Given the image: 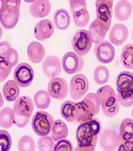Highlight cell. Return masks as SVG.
I'll return each instance as SVG.
<instances>
[{"instance_id":"6da1fadb","label":"cell","mask_w":133,"mask_h":151,"mask_svg":"<svg viewBox=\"0 0 133 151\" xmlns=\"http://www.w3.org/2000/svg\"><path fill=\"white\" fill-rule=\"evenodd\" d=\"M101 109L99 98L96 93H87L81 101L76 103L75 121L77 123H85L94 119Z\"/></svg>"},{"instance_id":"7a4b0ae2","label":"cell","mask_w":133,"mask_h":151,"mask_svg":"<svg viewBox=\"0 0 133 151\" xmlns=\"http://www.w3.org/2000/svg\"><path fill=\"white\" fill-rule=\"evenodd\" d=\"M100 132H101V124L99 120L95 118L91 121L79 124L76 131V139L78 142V146L96 147Z\"/></svg>"},{"instance_id":"3957f363","label":"cell","mask_w":133,"mask_h":151,"mask_svg":"<svg viewBox=\"0 0 133 151\" xmlns=\"http://www.w3.org/2000/svg\"><path fill=\"white\" fill-rule=\"evenodd\" d=\"M117 100L119 105L130 107L133 105V73L129 71L120 72L116 78Z\"/></svg>"},{"instance_id":"277c9868","label":"cell","mask_w":133,"mask_h":151,"mask_svg":"<svg viewBox=\"0 0 133 151\" xmlns=\"http://www.w3.org/2000/svg\"><path fill=\"white\" fill-rule=\"evenodd\" d=\"M34 102L28 96H19L13 105L14 124L17 128H26L33 115Z\"/></svg>"},{"instance_id":"5b68a950","label":"cell","mask_w":133,"mask_h":151,"mask_svg":"<svg viewBox=\"0 0 133 151\" xmlns=\"http://www.w3.org/2000/svg\"><path fill=\"white\" fill-rule=\"evenodd\" d=\"M101 105L102 113L107 117H115L119 111V103L117 100V93L109 85H104L98 88L96 92Z\"/></svg>"},{"instance_id":"8992f818","label":"cell","mask_w":133,"mask_h":151,"mask_svg":"<svg viewBox=\"0 0 133 151\" xmlns=\"http://www.w3.org/2000/svg\"><path fill=\"white\" fill-rule=\"evenodd\" d=\"M21 1L19 0H3L0 11V25L4 29L11 30L16 27L21 16Z\"/></svg>"},{"instance_id":"52a82bcc","label":"cell","mask_w":133,"mask_h":151,"mask_svg":"<svg viewBox=\"0 0 133 151\" xmlns=\"http://www.w3.org/2000/svg\"><path fill=\"white\" fill-rule=\"evenodd\" d=\"M54 120L50 114L43 111H38L33 115L31 121L32 130L40 137L49 136L52 131Z\"/></svg>"},{"instance_id":"ba28073f","label":"cell","mask_w":133,"mask_h":151,"mask_svg":"<svg viewBox=\"0 0 133 151\" xmlns=\"http://www.w3.org/2000/svg\"><path fill=\"white\" fill-rule=\"evenodd\" d=\"M98 142L102 150L114 151L117 150L119 145L122 144V138L119 132L113 128H107L100 132L98 137Z\"/></svg>"},{"instance_id":"9c48e42d","label":"cell","mask_w":133,"mask_h":151,"mask_svg":"<svg viewBox=\"0 0 133 151\" xmlns=\"http://www.w3.org/2000/svg\"><path fill=\"white\" fill-rule=\"evenodd\" d=\"M70 12L72 14L74 24L79 28H84L90 22V14L87 12L86 1L84 0H71L69 1Z\"/></svg>"},{"instance_id":"30bf717a","label":"cell","mask_w":133,"mask_h":151,"mask_svg":"<svg viewBox=\"0 0 133 151\" xmlns=\"http://www.w3.org/2000/svg\"><path fill=\"white\" fill-rule=\"evenodd\" d=\"M92 38L88 30H78L71 39V46L77 55L85 56L92 48Z\"/></svg>"},{"instance_id":"8fae6325","label":"cell","mask_w":133,"mask_h":151,"mask_svg":"<svg viewBox=\"0 0 133 151\" xmlns=\"http://www.w3.org/2000/svg\"><path fill=\"white\" fill-rule=\"evenodd\" d=\"M90 84H88V79L85 75L83 74H76L75 76H72V78L70 79L69 86V94L70 98L72 100H81L87 94V90H88Z\"/></svg>"},{"instance_id":"7c38bea8","label":"cell","mask_w":133,"mask_h":151,"mask_svg":"<svg viewBox=\"0 0 133 151\" xmlns=\"http://www.w3.org/2000/svg\"><path fill=\"white\" fill-rule=\"evenodd\" d=\"M96 19L108 30L112 24L113 1L112 0H98L95 2Z\"/></svg>"},{"instance_id":"4fadbf2b","label":"cell","mask_w":133,"mask_h":151,"mask_svg":"<svg viewBox=\"0 0 133 151\" xmlns=\"http://www.w3.org/2000/svg\"><path fill=\"white\" fill-rule=\"evenodd\" d=\"M14 81L16 84L21 88L29 87L34 81V71L30 64L23 62L18 63V65L14 69L13 72Z\"/></svg>"},{"instance_id":"5bb4252c","label":"cell","mask_w":133,"mask_h":151,"mask_svg":"<svg viewBox=\"0 0 133 151\" xmlns=\"http://www.w3.org/2000/svg\"><path fill=\"white\" fill-rule=\"evenodd\" d=\"M62 69L67 74H77L81 72L84 68V60L81 56L77 55L75 52H67L61 60Z\"/></svg>"},{"instance_id":"9a60e30c","label":"cell","mask_w":133,"mask_h":151,"mask_svg":"<svg viewBox=\"0 0 133 151\" xmlns=\"http://www.w3.org/2000/svg\"><path fill=\"white\" fill-rule=\"evenodd\" d=\"M47 92L53 99L64 100L67 96V93L69 92L67 81L62 77H55L50 79L47 86Z\"/></svg>"},{"instance_id":"2e32d148","label":"cell","mask_w":133,"mask_h":151,"mask_svg":"<svg viewBox=\"0 0 133 151\" xmlns=\"http://www.w3.org/2000/svg\"><path fill=\"white\" fill-rule=\"evenodd\" d=\"M94 52L99 62L104 64L111 63L115 57V48L113 46V44H111L108 41H103L101 43L96 44Z\"/></svg>"},{"instance_id":"e0dca14e","label":"cell","mask_w":133,"mask_h":151,"mask_svg":"<svg viewBox=\"0 0 133 151\" xmlns=\"http://www.w3.org/2000/svg\"><path fill=\"white\" fill-rule=\"evenodd\" d=\"M42 69L45 76H47L48 78H55L59 77L62 72V62L57 56L50 55L43 61Z\"/></svg>"},{"instance_id":"ac0fdd59","label":"cell","mask_w":133,"mask_h":151,"mask_svg":"<svg viewBox=\"0 0 133 151\" xmlns=\"http://www.w3.org/2000/svg\"><path fill=\"white\" fill-rule=\"evenodd\" d=\"M129 31L124 24H115L110 29V43L115 46H120L127 41Z\"/></svg>"},{"instance_id":"d6986e66","label":"cell","mask_w":133,"mask_h":151,"mask_svg":"<svg viewBox=\"0 0 133 151\" xmlns=\"http://www.w3.org/2000/svg\"><path fill=\"white\" fill-rule=\"evenodd\" d=\"M54 32V25L50 19L40 20L34 27V37L38 41H45L52 37Z\"/></svg>"},{"instance_id":"ffe728a7","label":"cell","mask_w":133,"mask_h":151,"mask_svg":"<svg viewBox=\"0 0 133 151\" xmlns=\"http://www.w3.org/2000/svg\"><path fill=\"white\" fill-rule=\"evenodd\" d=\"M51 11V3L48 0L33 1L30 6V14L34 18L46 17Z\"/></svg>"},{"instance_id":"44dd1931","label":"cell","mask_w":133,"mask_h":151,"mask_svg":"<svg viewBox=\"0 0 133 151\" xmlns=\"http://www.w3.org/2000/svg\"><path fill=\"white\" fill-rule=\"evenodd\" d=\"M45 48L40 42H31L27 48L28 58L32 63H41L45 58Z\"/></svg>"},{"instance_id":"7402d4cb","label":"cell","mask_w":133,"mask_h":151,"mask_svg":"<svg viewBox=\"0 0 133 151\" xmlns=\"http://www.w3.org/2000/svg\"><path fill=\"white\" fill-rule=\"evenodd\" d=\"M108 31H109V30L104 26H102L97 19H95L91 24L90 29H88L91 38H92V42L95 44H99V43H101V42H103Z\"/></svg>"},{"instance_id":"603a6c76","label":"cell","mask_w":133,"mask_h":151,"mask_svg":"<svg viewBox=\"0 0 133 151\" xmlns=\"http://www.w3.org/2000/svg\"><path fill=\"white\" fill-rule=\"evenodd\" d=\"M132 14V3L129 1H118L114 8V15L119 22H126Z\"/></svg>"},{"instance_id":"cb8c5ba5","label":"cell","mask_w":133,"mask_h":151,"mask_svg":"<svg viewBox=\"0 0 133 151\" xmlns=\"http://www.w3.org/2000/svg\"><path fill=\"white\" fill-rule=\"evenodd\" d=\"M21 87L16 84L14 79L8 81L2 87V96L8 102H15L19 98Z\"/></svg>"},{"instance_id":"d4e9b609","label":"cell","mask_w":133,"mask_h":151,"mask_svg":"<svg viewBox=\"0 0 133 151\" xmlns=\"http://www.w3.org/2000/svg\"><path fill=\"white\" fill-rule=\"evenodd\" d=\"M67 135H68V128H67V124L65 123V121L62 119L54 120L51 131L52 139L58 142L59 140L66 139Z\"/></svg>"},{"instance_id":"484cf974","label":"cell","mask_w":133,"mask_h":151,"mask_svg":"<svg viewBox=\"0 0 133 151\" xmlns=\"http://www.w3.org/2000/svg\"><path fill=\"white\" fill-rule=\"evenodd\" d=\"M53 25L59 30H66L70 25V15L65 9H59L53 15Z\"/></svg>"},{"instance_id":"4316f807","label":"cell","mask_w":133,"mask_h":151,"mask_svg":"<svg viewBox=\"0 0 133 151\" xmlns=\"http://www.w3.org/2000/svg\"><path fill=\"white\" fill-rule=\"evenodd\" d=\"M119 135L122 142L132 140L133 138V119L125 118L119 127Z\"/></svg>"},{"instance_id":"83f0119b","label":"cell","mask_w":133,"mask_h":151,"mask_svg":"<svg viewBox=\"0 0 133 151\" xmlns=\"http://www.w3.org/2000/svg\"><path fill=\"white\" fill-rule=\"evenodd\" d=\"M33 102H34V106H36L40 111H43V109H46L50 106L51 96L46 90H38L34 94Z\"/></svg>"},{"instance_id":"f1b7e54d","label":"cell","mask_w":133,"mask_h":151,"mask_svg":"<svg viewBox=\"0 0 133 151\" xmlns=\"http://www.w3.org/2000/svg\"><path fill=\"white\" fill-rule=\"evenodd\" d=\"M75 108L76 103L74 101H66L61 105L60 111L64 120L67 122H76L75 121Z\"/></svg>"},{"instance_id":"f546056e","label":"cell","mask_w":133,"mask_h":151,"mask_svg":"<svg viewBox=\"0 0 133 151\" xmlns=\"http://www.w3.org/2000/svg\"><path fill=\"white\" fill-rule=\"evenodd\" d=\"M120 61L126 69H133V44H127L126 46H124L120 55Z\"/></svg>"},{"instance_id":"4dcf8cb0","label":"cell","mask_w":133,"mask_h":151,"mask_svg":"<svg viewBox=\"0 0 133 151\" xmlns=\"http://www.w3.org/2000/svg\"><path fill=\"white\" fill-rule=\"evenodd\" d=\"M14 124V111L13 108L3 107L0 111V127L3 129H10Z\"/></svg>"},{"instance_id":"1f68e13d","label":"cell","mask_w":133,"mask_h":151,"mask_svg":"<svg viewBox=\"0 0 133 151\" xmlns=\"http://www.w3.org/2000/svg\"><path fill=\"white\" fill-rule=\"evenodd\" d=\"M110 79V71L105 65H98L94 71V81L96 84L104 86Z\"/></svg>"},{"instance_id":"d6a6232c","label":"cell","mask_w":133,"mask_h":151,"mask_svg":"<svg viewBox=\"0 0 133 151\" xmlns=\"http://www.w3.org/2000/svg\"><path fill=\"white\" fill-rule=\"evenodd\" d=\"M18 150L19 151H35L36 145L34 139L29 135L21 136L18 140Z\"/></svg>"},{"instance_id":"836d02e7","label":"cell","mask_w":133,"mask_h":151,"mask_svg":"<svg viewBox=\"0 0 133 151\" xmlns=\"http://www.w3.org/2000/svg\"><path fill=\"white\" fill-rule=\"evenodd\" d=\"M54 145V140L52 139L51 136L40 137V139L37 140L38 151H53Z\"/></svg>"},{"instance_id":"e575fe53","label":"cell","mask_w":133,"mask_h":151,"mask_svg":"<svg viewBox=\"0 0 133 151\" xmlns=\"http://www.w3.org/2000/svg\"><path fill=\"white\" fill-rule=\"evenodd\" d=\"M12 147V137L6 130H0V151H10Z\"/></svg>"},{"instance_id":"d590c367","label":"cell","mask_w":133,"mask_h":151,"mask_svg":"<svg viewBox=\"0 0 133 151\" xmlns=\"http://www.w3.org/2000/svg\"><path fill=\"white\" fill-rule=\"evenodd\" d=\"M3 58L6 59V61L11 65L12 68H16L18 65V61H19V54L16 50L14 48H10L6 54L4 55Z\"/></svg>"},{"instance_id":"8d00e7d4","label":"cell","mask_w":133,"mask_h":151,"mask_svg":"<svg viewBox=\"0 0 133 151\" xmlns=\"http://www.w3.org/2000/svg\"><path fill=\"white\" fill-rule=\"evenodd\" d=\"M12 71V67L6 61L4 58H0V83L4 81Z\"/></svg>"},{"instance_id":"74e56055","label":"cell","mask_w":133,"mask_h":151,"mask_svg":"<svg viewBox=\"0 0 133 151\" xmlns=\"http://www.w3.org/2000/svg\"><path fill=\"white\" fill-rule=\"evenodd\" d=\"M53 151H74V147L68 139H62L54 145Z\"/></svg>"},{"instance_id":"f35d334b","label":"cell","mask_w":133,"mask_h":151,"mask_svg":"<svg viewBox=\"0 0 133 151\" xmlns=\"http://www.w3.org/2000/svg\"><path fill=\"white\" fill-rule=\"evenodd\" d=\"M10 48H12V47L9 42H6V41L0 42V58H3L4 55L6 54V52H8Z\"/></svg>"},{"instance_id":"ab89813d","label":"cell","mask_w":133,"mask_h":151,"mask_svg":"<svg viewBox=\"0 0 133 151\" xmlns=\"http://www.w3.org/2000/svg\"><path fill=\"white\" fill-rule=\"evenodd\" d=\"M96 147H93V146H90V147H84V146H76V148L74 149V151H96L95 150Z\"/></svg>"},{"instance_id":"60d3db41","label":"cell","mask_w":133,"mask_h":151,"mask_svg":"<svg viewBox=\"0 0 133 151\" xmlns=\"http://www.w3.org/2000/svg\"><path fill=\"white\" fill-rule=\"evenodd\" d=\"M125 147L127 149V151H133V142L132 140H129V142H124Z\"/></svg>"},{"instance_id":"b9f144b4","label":"cell","mask_w":133,"mask_h":151,"mask_svg":"<svg viewBox=\"0 0 133 151\" xmlns=\"http://www.w3.org/2000/svg\"><path fill=\"white\" fill-rule=\"evenodd\" d=\"M117 151H127V149H126V147H125L124 142H122L120 145H119V147L117 148Z\"/></svg>"},{"instance_id":"7bdbcfd3","label":"cell","mask_w":133,"mask_h":151,"mask_svg":"<svg viewBox=\"0 0 133 151\" xmlns=\"http://www.w3.org/2000/svg\"><path fill=\"white\" fill-rule=\"evenodd\" d=\"M3 106V96H2V93L0 92V108Z\"/></svg>"},{"instance_id":"ee69618b","label":"cell","mask_w":133,"mask_h":151,"mask_svg":"<svg viewBox=\"0 0 133 151\" xmlns=\"http://www.w3.org/2000/svg\"><path fill=\"white\" fill-rule=\"evenodd\" d=\"M1 37H2V26L0 25V39H1Z\"/></svg>"},{"instance_id":"f6af8a7d","label":"cell","mask_w":133,"mask_h":151,"mask_svg":"<svg viewBox=\"0 0 133 151\" xmlns=\"http://www.w3.org/2000/svg\"><path fill=\"white\" fill-rule=\"evenodd\" d=\"M132 117H133V109H132Z\"/></svg>"},{"instance_id":"bcb514c9","label":"cell","mask_w":133,"mask_h":151,"mask_svg":"<svg viewBox=\"0 0 133 151\" xmlns=\"http://www.w3.org/2000/svg\"><path fill=\"white\" fill-rule=\"evenodd\" d=\"M132 38H133V32H132Z\"/></svg>"},{"instance_id":"7dc6e473","label":"cell","mask_w":133,"mask_h":151,"mask_svg":"<svg viewBox=\"0 0 133 151\" xmlns=\"http://www.w3.org/2000/svg\"><path fill=\"white\" fill-rule=\"evenodd\" d=\"M131 3H132V4H133V1H132V2H131Z\"/></svg>"},{"instance_id":"c3c4849f","label":"cell","mask_w":133,"mask_h":151,"mask_svg":"<svg viewBox=\"0 0 133 151\" xmlns=\"http://www.w3.org/2000/svg\"><path fill=\"white\" fill-rule=\"evenodd\" d=\"M132 142H133V138H132Z\"/></svg>"}]
</instances>
